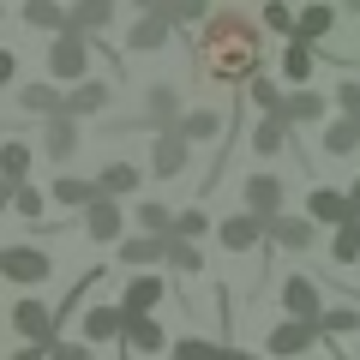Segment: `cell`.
Masks as SVG:
<instances>
[{"label":"cell","mask_w":360,"mask_h":360,"mask_svg":"<svg viewBox=\"0 0 360 360\" xmlns=\"http://www.w3.org/2000/svg\"><path fill=\"white\" fill-rule=\"evenodd\" d=\"M258 60H264V42L258 25L246 13H210L205 37H198V78L205 84H252Z\"/></svg>","instance_id":"6da1fadb"},{"label":"cell","mask_w":360,"mask_h":360,"mask_svg":"<svg viewBox=\"0 0 360 360\" xmlns=\"http://www.w3.org/2000/svg\"><path fill=\"white\" fill-rule=\"evenodd\" d=\"M49 66H54V78H72V84H84V78H90V37H78V30L54 37Z\"/></svg>","instance_id":"7a4b0ae2"},{"label":"cell","mask_w":360,"mask_h":360,"mask_svg":"<svg viewBox=\"0 0 360 360\" xmlns=\"http://www.w3.org/2000/svg\"><path fill=\"white\" fill-rule=\"evenodd\" d=\"M168 37H174V25H168V13L156 6V0H144V13L132 18V30H127V49H132V54H156V49L168 42Z\"/></svg>","instance_id":"3957f363"},{"label":"cell","mask_w":360,"mask_h":360,"mask_svg":"<svg viewBox=\"0 0 360 360\" xmlns=\"http://www.w3.org/2000/svg\"><path fill=\"white\" fill-rule=\"evenodd\" d=\"M0 276L6 283H25V288L49 283V252H37V246H6L0 252Z\"/></svg>","instance_id":"277c9868"},{"label":"cell","mask_w":360,"mask_h":360,"mask_svg":"<svg viewBox=\"0 0 360 360\" xmlns=\"http://www.w3.org/2000/svg\"><path fill=\"white\" fill-rule=\"evenodd\" d=\"M13 330L25 336V348H54V312L42 300H18L13 307Z\"/></svg>","instance_id":"5b68a950"},{"label":"cell","mask_w":360,"mask_h":360,"mask_svg":"<svg viewBox=\"0 0 360 360\" xmlns=\"http://www.w3.org/2000/svg\"><path fill=\"white\" fill-rule=\"evenodd\" d=\"M246 217H258L264 229L283 217V180H276V174H252V180H246Z\"/></svg>","instance_id":"8992f818"},{"label":"cell","mask_w":360,"mask_h":360,"mask_svg":"<svg viewBox=\"0 0 360 360\" xmlns=\"http://www.w3.org/2000/svg\"><path fill=\"white\" fill-rule=\"evenodd\" d=\"M307 222H330V229H348L354 217V205H348V193H336V186H319V193H307Z\"/></svg>","instance_id":"52a82bcc"},{"label":"cell","mask_w":360,"mask_h":360,"mask_svg":"<svg viewBox=\"0 0 360 360\" xmlns=\"http://www.w3.org/2000/svg\"><path fill=\"white\" fill-rule=\"evenodd\" d=\"M132 127H168L174 132L180 127V90L174 84H150L144 90V115L132 120Z\"/></svg>","instance_id":"ba28073f"},{"label":"cell","mask_w":360,"mask_h":360,"mask_svg":"<svg viewBox=\"0 0 360 360\" xmlns=\"http://www.w3.org/2000/svg\"><path fill=\"white\" fill-rule=\"evenodd\" d=\"M283 312L295 324H319L324 307H319V288H312V276H288L283 283Z\"/></svg>","instance_id":"9c48e42d"},{"label":"cell","mask_w":360,"mask_h":360,"mask_svg":"<svg viewBox=\"0 0 360 360\" xmlns=\"http://www.w3.org/2000/svg\"><path fill=\"white\" fill-rule=\"evenodd\" d=\"M108 96H115L108 78H84V84L66 90V108H60V115L66 120H90V115H103V108H108Z\"/></svg>","instance_id":"30bf717a"},{"label":"cell","mask_w":360,"mask_h":360,"mask_svg":"<svg viewBox=\"0 0 360 360\" xmlns=\"http://www.w3.org/2000/svg\"><path fill=\"white\" fill-rule=\"evenodd\" d=\"M312 342H319V324H295V319H283L276 330L264 336V348H270L276 360H295V354H307Z\"/></svg>","instance_id":"8fae6325"},{"label":"cell","mask_w":360,"mask_h":360,"mask_svg":"<svg viewBox=\"0 0 360 360\" xmlns=\"http://www.w3.org/2000/svg\"><path fill=\"white\" fill-rule=\"evenodd\" d=\"M120 330H127V312H120V307H90V312H84V324H78V336H84L90 348L108 342V336H120Z\"/></svg>","instance_id":"7c38bea8"},{"label":"cell","mask_w":360,"mask_h":360,"mask_svg":"<svg viewBox=\"0 0 360 360\" xmlns=\"http://www.w3.org/2000/svg\"><path fill=\"white\" fill-rule=\"evenodd\" d=\"M168 240H174V234H168ZM168 240H156V234H132V240H120V264H127V270L162 264V258H168Z\"/></svg>","instance_id":"4fadbf2b"},{"label":"cell","mask_w":360,"mask_h":360,"mask_svg":"<svg viewBox=\"0 0 360 360\" xmlns=\"http://www.w3.org/2000/svg\"><path fill=\"white\" fill-rule=\"evenodd\" d=\"M264 240L283 246V252H307V246H312V222H307V217H276V222L264 229Z\"/></svg>","instance_id":"5bb4252c"},{"label":"cell","mask_w":360,"mask_h":360,"mask_svg":"<svg viewBox=\"0 0 360 360\" xmlns=\"http://www.w3.org/2000/svg\"><path fill=\"white\" fill-rule=\"evenodd\" d=\"M18 108H25V115H42V120H60L66 96H60L54 84H42V78H37V84H25V90H18Z\"/></svg>","instance_id":"9a60e30c"},{"label":"cell","mask_w":360,"mask_h":360,"mask_svg":"<svg viewBox=\"0 0 360 360\" xmlns=\"http://www.w3.org/2000/svg\"><path fill=\"white\" fill-rule=\"evenodd\" d=\"M186 150H193V144L180 139V132H162V139H156V150H150V168H156L162 180H174L180 168H186Z\"/></svg>","instance_id":"2e32d148"},{"label":"cell","mask_w":360,"mask_h":360,"mask_svg":"<svg viewBox=\"0 0 360 360\" xmlns=\"http://www.w3.org/2000/svg\"><path fill=\"white\" fill-rule=\"evenodd\" d=\"M330 30H336V6H300L295 13V42H307V49L319 37H330Z\"/></svg>","instance_id":"e0dca14e"},{"label":"cell","mask_w":360,"mask_h":360,"mask_svg":"<svg viewBox=\"0 0 360 360\" xmlns=\"http://www.w3.org/2000/svg\"><path fill=\"white\" fill-rule=\"evenodd\" d=\"M120 222H127V217H120V205H115V198H96V205L84 210V234H90V240H115V234H120Z\"/></svg>","instance_id":"ac0fdd59"},{"label":"cell","mask_w":360,"mask_h":360,"mask_svg":"<svg viewBox=\"0 0 360 360\" xmlns=\"http://www.w3.org/2000/svg\"><path fill=\"white\" fill-rule=\"evenodd\" d=\"M156 300H162V283H156V276H132V288L120 295V312H127V319H150Z\"/></svg>","instance_id":"d6986e66"},{"label":"cell","mask_w":360,"mask_h":360,"mask_svg":"<svg viewBox=\"0 0 360 360\" xmlns=\"http://www.w3.org/2000/svg\"><path fill=\"white\" fill-rule=\"evenodd\" d=\"M42 150H49L54 156V162H66V156H72L78 150V120H42Z\"/></svg>","instance_id":"ffe728a7"},{"label":"cell","mask_w":360,"mask_h":360,"mask_svg":"<svg viewBox=\"0 0 360 360\" xmlns=\"http://www.w3.org/2000/svg\"><path fill=\"white\" fill-rule=\"evenodd\" d=\"M120 342H127V348H139V354H156V348H168V330H162L156 319H127Z\"/></svg>","instance_id":"44dd1931"},{"label":"cell","mask_w":360,"mask_h":360,"mask_svg":"<svg viewBox=\"0 0 360 360\" xmlns=\"http://www.w3.org/2000/svg\"><path fill=\"white\" fill-rule=\"evenodd\" d=\"M217 234H222V246H229V252H252L258 234H264V222H258V217H229Z\"/></svg>","instance_id":"7402d4cb"},{"label":"cell","mask_w":360,"mask_h":360,"mask_svg":"<svg viewBox=\"0 0 360 360\" xmlns=\"http://www.w3.org/2000/svg\"><path fill=\"white\" fill-rule=\"evenodd\" d=\"M108 18H115V0H78V6H72V30H78V37L108 30Z\"/></svg>","instance_id":"603a6c76"},{"label":"cell","mask_w":360,"mask_h":360,"mask_svg":"<svg viewBox=\"0 0 360 360\" xmlns=\"http://www.w3.org/2000/svg\"><path fill=\"white\" fill-rule=\"evenodd\" d=\"M222 127H229V120H222L217 108H193V115H180V127H174V132H180L186 144H198V139H217Z\"/></svg>","instance_id":"cb8c5ba5"},{"label":"cell","mask_w":360,"mask_h":360,"mask_svg":"<svg viewBox=\"0 0 360 360\" xmlns=\"http://www.w3.org/2000/svg\"><path fill=\"white\" fill-rule=\"evenodd\" d=\"M25 25L66 37V30H72V13H66V6H54V0H30V6H25Z\"/></svg>","instance_id":"d4e9b609"},{"label":"cell","mask_w":360,"mask_h":360,"mask_svg":"<svg viewBox=\"0 0 360 360\" xmlns=\"http://www.w3.org/2000/svg\"><path fill=\"white\" fill-rule=\"evenodd\" d=\"M283 120H288V127L324 120V96H319V90H295V96H283Z\"/></svg>","instance_id":"484cf974"},{"label":"cell","mask_w":360,"mask_h":360,"mask_svg":"<svg viewBox=\"0 0 360 360\" xmlns=\"http://www.w3.org/2000/svg\"><path fill=\"white\" fill-rule=\"evenodd\" d=\"M30 144H0V180H6V186H30Z\"/></svg>","instance_id":"4316f807"},{"label":"cell","mask_w":360,"mask_h":360,"mask_svg":"<svg viewBox=\"0 0 360 360\" xmlns=\"http://www.w3.org/2000/svg\"><path fill=\"white\" fill-rule=\"evenodd\" d=\"M96 193H103V198H120V193H139V168H132V162H108L103 174H96Z\"/></svg>","instance_id":"83f0119b"},{"label":"cell","mask_w":360,"mask_h":360,"mask_svg":"<svg viewBox=\"0 0 360 360\" xmlns=\"http://www.w3.org/2000/svg\"><path fill=\"white\" fill-rule=\"evenodd\" d=\"M312 60H319V54H312L307 42H288V49H283V78H288L295 90H307V78H312Z\"/></svg>","instance_id":"f1b7e54d"},{"label":"cell","mask_w":360,"mask_h":360,"mask_svg":"<svg viewBox=\"0 0 360 360\" xmlns=\"http://www.w3.org/2000/svg\"><path fill=\"white\" fill-rule=\"evenodd\" d=\"M54 198H60V205H72V210H90L96 205V180H78V174H66V180H54Z\"/></svg>","instance_id":"f546056e"},{"label":"cell","mask_w":360,"mask_h":360,"mask_svg":"<svg viewBox=\"0 0 360 360\" xmlns=\"http://www.w3.org/2000/svg\"><path fill=\"white\" fill-rule=\"evenodd\" d=\"M156 6L168 13V25H174V30H186V25H210V6H205V0H156Z\"/></svg>","instance_id":"4dcf8cb0"},{"label":"cell","mask_w":360,"mask_h":360,"mask_svg":"<svg viewBox=\"0 0 360 360\" xmlns=\"http://www.w3.org/2000/svg\"><path fill=\"white\" fill-rule=\"evenodd\" d=\"M360 150V120H330L324 127V156H348Z\"/></svg>","instance_id":"1f68e13d"},{"label":"cell","mask_w":360,"mask_h":360,"mask_svg":"<svg viewBox=\"0 0 360 360\" xmlns=\"http://www.w3.org/2000/svg\"><path fill=\"white\" fill-rule=\"evenodd\" d=\"M283 144H288V120L283 115H276V120H258V132H252V150L258 156H276Z\"/></svg>","instance_id":"d6a6232c"},{"label":"cell","mask_w":360,"mask_h":360,"mask_svg":"<svg viewBox=\"0 0 360 360\" xmlns=\"http://www.w3.org/2000/svg\"><path fill=\"white\" fill-rule=\"evenodd\" d=\"M252 103L264 108V120H276V115H283V84L258 72V78H252Z\"/></svg>","instance_id":"836d02e7"},{"label":"cell","mask_w":360,"mask_h":360,"mask_svg":"<svg viewBox=\"0 0 360 360\" xmlns=\"http://www.w3.org/2000/svg\"><path fill=\"white\" fill-rule=\"evenodd\" d=\"M139 229L156 234V240H168V234H174V217H168L162 205H139Z\"/></svg>","instance_id":"e575fe53"},{"label":"cell","mask_w":360,"mask_h":360,"mask_svg":"<svg viewBox=\"0 0 360 360\" xmlns=\"http://www.w3.org/2000/svg\"><path fill=\"white\" fill-rule=\"evenodd\" d=\"M258 18H264V30H283V37L295 42V6H288V0H270Z\"/></svg>","instance_id":"d590c367"},{"label":"cell","mask_w":360,"mask_h":360,"mask_svg":"<svg viewBox=\"0 0 360 360\" xmlns=\"http://www.w3.org/2000/svg\"><path fill=\"white\" fill-rule=\"evenodd\" d=\"M330 252H336V264H354V258H360V222H348V229H336Z\"/></svg>","instance_id":"8d00e7d4"},{"label":"cell","mask_w":360,"mask_h":360,"mask_svg":"<svg viewBox=\"0 0 360 360\" xmlns=\"http://www.w3.org/2000/svg\"><path fill=\"white\" fill-rule=\"evenodd\" d=\"M229 348H210L205 336H186V342H174V360H222Z\"/></svg>","instance_id":"74e56055"},{"label":"cell","mask_w":360,"mask_h":360,"mask_svg":"<svg viewBox=\"0 0 360 360\" xmlns=\"http://www.w3.org/2000/svg\"><path fill=\"white\" fill-rule=\"evenodd\" d=\"M342 336V330H360V312H348V307H330V312H324V319H319V336Z\"/></svg>","instance_id":"f35d334b"},{"label":"cell","mask_w":360,"mask_h":360,"mask_svg":"<svg viewBox=\"0 0 360 360\" xmlns=\"http://www.w3.org/2000/svg\"><path fill=\"white\" fill-rule=\"evenodd\" d=\"M168 264H174V270H186V276H193V270L205 264V258H198V246H193V240H168Z\"/></svg>","instance_id":"ab89813d"},{"label":"cell","mask_w":360,"mask_h":360,"mask_svg":"<svg viewBox=\"0 0 360 360\" xmlns=\"http://www.w3.org/2000/svg\"><path fill=\"white\" fill-rule=\"evenodd\" d=\"M13 210L30 217V222H42V193H37V186H13Z\"/></svg>","instance_id":"60d3db41"},{"label":"cell","mask_w":360,"mask_h":360,"mask_svg":"<svg viewBox=\"0 0 360 360\" xmlns=\"http://www.w3.org/2000/svg\"><path fill=\"white\" fill-rule=\"evenodd\" d=\"M205 229H210V222H205V210H180V217H174V240H198Z\"/></svg>","instance_id":"b9f144b4"},{"label":"cell","mask_w":360,"mask_h":360,"mask_svg":"<svg viewBox=\"0 0 360 360\" xmlns=\"http://www.w3.org/2000/svg\"><path fill=\"white\" fill-rule=\"evenodd\" d=\"M336 108H342V120H360V84H354V78L336 84Z\"/></svg>","instance_id":"7bdbcfd3"},{"label":"cell","mask_w":360,"mask_h":360,"mask_svg":"<svg viewBox=\"0 0 360 360\" xmlns=\"http://www.w3.org/2000/svg\"><path fill=\"white\" fill-rule=\"evenodd\" d=\"M49 360H96V348H90V342H54Z\"/></svg>","instance_id":"ee69618b"},{"label":"cell","mask_w":360,"mask_h":360,"mask_svg":"<svg viewBox=\"0 0 360 360\" xmlns=\"http://www.w3.org/2000/svg\"><path fill=\"white\" fill-rule=\"evenodd\" d=\"M13 78V49H0V84Z\"/></svg>","instance_id":"f6af8a7d"},{"label":"cell","mask_w":360,"mask_h":360,"mask_svg":"<svg viewBox=\"0 0 360 360\" xmlns=\"http://www.w3.org/2000/svg\"><path fill=\"white\" fill-rule=\"evenodd\" d=\"M42 354H54V348H18L13 360H42Z\"/></svg>","instance_id":"bcb514c9"},{"label":"cell","mask_w":360,"mask_h":360,"mask_svg":"<svg viewBox=\"0 0 360 360\" xmlns=\"http://www.w3.org/2000/svg\"><path fill=\"white\" fill-rule=\"evenodd\" d=\"M348 205H354V217H360V180H354V186H348Z\"/></svg>","instance_id":"7dc6e473"},{"label":"cell","mask_w":360,"mask_h":360,"mask_svg":"<svg viewBox=\"0 0 360 360\" xmlns=\"http://www.w3.org/2000/svg\"><path fill=\"white\" fill-rule=\"evenodd\" d=\"M6 205H13V186H6V180H0V210H6Z\"/></svg>","instance_id":"c3c4849f"},{"label":"cell","mask_w":360,"mask_h":360,"mask_svg":"<svg viewBox=\"0 0 360 360\" xmlns=\"http://www.w3.org/2000/svg\"><path fill=\"white\" fill-rule=\"evenodd\" d=\"M222 360H258V354H240V348H229V354H222Z\"/></svg>","instance_id":"681fc988"}]
</instances>
